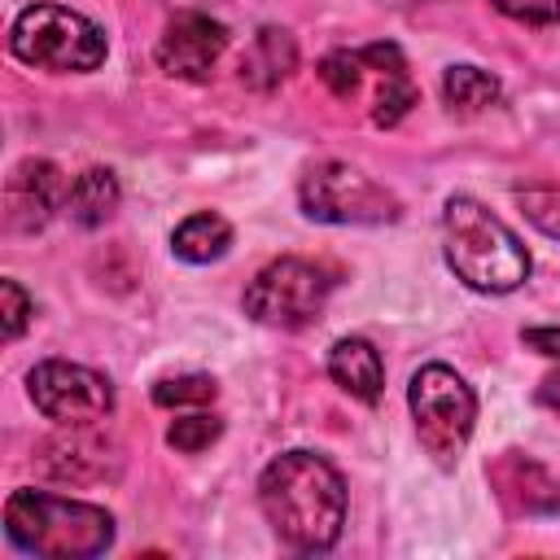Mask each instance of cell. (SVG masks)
<instances>
[{
	"instance_id": "6da1fadb",
	"label": "cell",
	"mask_w": 560,
	"mask_h": 560,
	"mask_svg": "<svg viewBox=\"0 0 560 560\" xmlns=\"http://www.w3.org/2000/svg\"><path fill=\"white\" fill-rule=\"evenodd\" d=\"M258 508L293 551H328L346 525V481L315 451H284L258 472Z\"/></svg>"
},
{
	"instance_id": "7a4b0ae2",
	"label": "cell",
	"mask_w": 560,
	"mask_h": 560,
	"mask_svg": "<svg viewBox=\"0 0 560 560\" xmlns=\"http://www.w3.org/2000/svg\"><path fill=\"white\" fill-rule=\"evenodd\" d=\"M446 267L477 293H512L529 280V249L477 197H451L442 210Z\"/></svg>"
},
{
	"instance_id": "3957f363",
	"label": "cell",
	"mask_w": 560,
	"mask_h": 560,
	"mask_svg": "<svg viewBox=\"0 0 560 560\" xmlns=\"http://www.w3.org/2000/svg\"><path fill=\"white\" fill-rule=\"evenodd\" d=\"M4 534L26 556L88 560L114 542V516L83 499H66L48 490H13L4 499Z\"/></svg>"
},
{
	"instance_id": "277c9868",
	"label": "cell",
	"mask_w": 560,
	"mask_h": 560,
	"mask_svg": "<svg viewBox=\"0 0 560 560\" xmlns=\"http://www.w3.org/2000/svg\"><path fill=\"white\" fill-rule=\"evenodd\" d=\"M319 79L337 101L368 105V118L376 127H394L416 105V83L407 74V61L394 44H368V48H337L319 61Z\"/></svg>"
},
{
	"instance_id": "5b68a950",
	"label": "cell",
	"mask_w": 560,
	"mask_h": 560,
	"mask_svg": "<svg viewBox=\"0 0 560 560\" xmlns=\"http://www.w3.org/2000/svg\"><path fill=\"white\" fill-rule=\"evenodd\" d=\"M9 48L18 61L52 74H88L105 61V31L61 4H31L18 13L9 31Z\"/></svg>"
},
{
	"instance_id": "8992f818",
	"label": "cell",
	"mask_w": 560,
	"mask_h": 560,
	"mask_svg": "<svg viewBox=\"0 0 560 560\" xmlns=\"http://www.w3.org/2000/svg\"><path fill=\"white\" fill-rule=\"evenodd\" d=\"M407 407L424 455L438 468H455L477 424V398L468 381L446 363H424L407 385Z\"/></svg>"
},
{
	"instance_id": "52a82bcc",
	"label": "cell",
	"mask_w": 560,
	"mask_h": 560,
	"mask_svg": "<svg viewBox=\"0 0 560 560\" xmlns=\"http://www.w3.org/2000/svg\"><path fill=\"white\" fill-rule=\"evenodd\" d=\"M328 293H332V276L324 267H315L306 258H276L249 280L245 315L262 328L298 332L324 315Z\"/></svg>"
},
{
	"instance_id": "ba28073f",
	"label": "cell",
	"mask_w": 560,
	"mask_h": 560,
	"mask_svg": "<svg viewBox=\"0 0 560 560\" xmlns=\"http://www.w3.org/2000/svg\"><path fill=\"white\" fill-rule=\"evenodd\" d=\"M302 214L315 223H394L398 219V197L381 188L372 175H363L350 162H319L302 175L298 184Z\"/></svg>"
},
{
	"instance_id": "9c48e42d",
	"label": "cell",
	"mask_w": 560,
	"mask_h": 560,
	"mask_svg": "<svg viewBox=\"0 0 560 560\" xmlns=\"http://www.w3.org/2000/svg\"><path fill=\"white\" fill-rule=\"evenodd\" d=\"M31 402L44 420L74 429V424H96L114 411V385L83 368V363H66V359H44L31 368L26 376Z\"/></svg>"
},
{
	"instance_id": "30bf717a",
	"label": "cell",
	"mask_w": 560,
	"mask_h": 560,
	"mask_svg": "<svg viewBox=\"0 0 560 560\" xmlns=\"http://www.w3.org/2000/svg\"><path fill=\"white\" fill-rule=\"evenodd\" d=\"M223 48H228V26L219 18H210L206 9H184L158 39V66L171 79L201 83L214 70V61L223 57Z\"/></svg>"
},
{
	"instance_id": "8fae6325",
	"label": "cell",
	"mask_w": 560,
	"mask_h": 560,
	"mask_svg": "<svg viewBox=\"0 0 560 560\" xmlns=\"http://www.w3.org/2000/svg\"><path fill=\"white\" fill-rule=\"evenodd\" d=\"M66 179L52 162L44 158H26L13 166L9 184H4V219L13 232H39L61 206H66Z\"/></svg>"
},
{
	"instance_id": "7c38bea8",
	"label": "cell",
	"mask_w": 560,
	"mask_h": 560,
	"mask_svg": "<svg viewBox=\"0 0 560 560\" xmlns=\"http://www.w3.org/2000/svg\"><path fill=\"white\" fill-rule=\"evenodd\" d=\"M328 376L359 402H376L385 389V363L368 337H341L328 350Z\"/></svg>"
},
{
	"instance_id": "4fadbf2b",
	"label": "cell",
	"mask_w": 560,
	"mask_h": 560,
	"mask_svg": "<svg viewBox=\"0 0 560 560\" xmlns=\"http://www.w3.org/2000/svg\"><path fill=\"white\" fill-rule=\"evenodd\" d=\"M490 481L499 486V494H503L516 512H556V508H560V486H556L534 459H525V455H516V451H508V455L494 464Z\"/></svg>"
},
{
	"instance_id": "5bb4252c",
	"label": "cell",
	"mask_w": 560,
	"mask_h": 560,
	"mask_svg": "<svg viewBox=\"0 0 560 560\" xmlns=\"http://www.w3.org/2000/svg\"><path fill=\"white\" fill-rule=\"evenodd\" d=\"M293 66H298V44H293V35L280 31V26H262V31L249 39L245 57H241V83H249V88H258V92H271V88H280V83L293 74Z\"/></svg>"
},
{
	"instance_id": "9a60e30c",
	"label": "cell",
	"mask_w": 560,
	"mask_h": 560,
	"mask_svg": "<svg viewBox=\"0 0 560 560\" xmlns=\"http://www.w3.org/2000/svg\"><path fill=\"white\" fill-rule=\"evenodd\" d=\"M232 249V223L223 214H188L175 232H171V254L179 262H192V267H206V262H219L223 254Z\"/></svg>"
},
{
	"instance_id": "2e32d148",
	"label": "cell",
	"mask_w": 560,
	"mask_h": 560,
	"mask_svg": "<svg viewBox=\"0 0 560 560\" xmlns=\"http://www.w3.org/2000/svg\"><path fill=\"white\" fill-rule=\"evenodd\" d=\"M118 179H114V171H105V166H88L74 184H70V192H66V214L79 223V228H101L114 210H118Z\"/></svg>"
},
{
	"instance_id": "e0dca14e",
	"label": "cell",
	"mask_w": 560,
	"mask_h": 560,
	"mask_svg": "<svg viewBox=\"0 0 560 560\" xmlns=\"http://www.w3.org/2000/svg\"><path fill=\"white\" fill-rule=\"evenodd\" d=\"M499 96H503L499 79L481 66H451L442 74V101L455 114H481V109L499 105Z\"/></svg>"
},
{
	"instance_id": "ac0fdd59",
	"label": "cell",
	"mask_w": 560,
	"mask_h": 560,
	"mask_svg": "<svg viewBox=\"0 0 560 560\" xmlns=\"http://www.w3.org/2000/svg\"><path fill=\"white\" fill-rule=\"evenodd\" d=\"M88 424H74L70 438H57L44 446V468L57 477V481H88L92 468H83L88 459H105V442L83 433Z\"/></svg>"
},
{
	"instance_id": "d6986e66",
	"label": "cell",
	"mask_w": 560,
	"mask_h": 560,
	"mask_svg": "<svg viewBox=\"0 0 560 560\" xmlns=\"http://www.w3.org/2000/svg\"><path fill=\"white\" fill-rule=\"evenodd\" d=\"M153 402L158 407H201V402H214V381L201 376V372L166 376V381L153 385Z\"/></svg>"
},
{
	"instance_id": "ffe728a7",
	"label": "cell",
	"mask_w": 560,
	"mask_h": 560,
	"mask_svg": "<svg viewBox=\"0 0 560 560\" xmlns=\"http://www.w3.org/2000/svg\"><path fill=\"white\" fill-rule=\"evenodd\" d=\"M219 433H223V420H219V416L188 411V416H179V420L166 429V442H171L175 451H184V455H197V451H206L210 442H219Z\"/></svg>"
},
{
	"instance_id": "44dd1931",
	"label": "cell",
	"mask_w": 560,
	"mask_h": 560,
	"mask_svg": "<svg viewBox=\"0 0 560 560\" xmlns=\"http://www.w3.org/2000/svg\"><path fill=\"white\" fill-rule=\"evenodd\" d=\"M516 206L538 232L560 236V188H525L516 192Z\"/></svg>"
},
{
	"instance_id": "7402d4cb",
	"label": "cell",
	"mask_w": 560,
	"mask_h": 560,
	"mask_svg": "<svg viewBox=\"0 0 560 560\" xmlns=\"http://www.w3.org/2000/svg\"><path fill=\"white\" fill-rule=\"evenodd\" d=\"M35 315V302L26 298V289L18 280H0V324H4V341H18L26 332Z\"/></svg>"
},
{
	"instance_id": "603a6c76",
	"label": "cell",
	"mask_w": 560,
	"mask_h": 560,
	"mask_svg": "<svg viewBox=\"0 0 560 560\" xmlns=\"http://www.w3.org/2000/svg\"><path fill=\"white\" fill-rule=\"evenodd\" d=\"M499 13H508L512 22H525V26H551L560 22V0H490Z\"/></svg>"
},
{
	"instance_id": "cb8c5ba5",
	"label": "cell",
	"mask_w": 560,
	"mask_h": 560,
	"mask_svg": "<svg viewBox=\"0 0 560 560\" xmlns=\"http://www.w3.org/2000/svg\"><path fill=\"white\" fill-rule=\"evenodd\" d=\"M521 341H525L529 350H538V354H547V359L560 363V328H525Z\"/></svg>"
},
{
	"instance_id": "d4e9b609",
	"label": "cell",
	"mask_w": 560,
	"mask_h": 560,
	"mask_svg": "<svg viewBox=\"0 0 560 560\" xmlns=\"http://www.w3.org/2000/svg\"><path fill=\"white\" fill-rule=\"evenodd\" d=\"M538 402L551 407V411H560V372H551V376L538 381Z\"/></svg>"
},
{
	"instance_id": "484cf974",
	"label": "cell",
	"mask_w": 560,
	"mask_h": 560,
	"mask_svg": "<svg viewBox=\"0 0 560 560\" xmlns=\"http://www.w3.org/2000/svg\"><path fill=\"white\" fill-rule=\"evenodd\" d=\"M166 4H175V9H210L219 0H166Z\"/></svg>"
}]
</instances>
